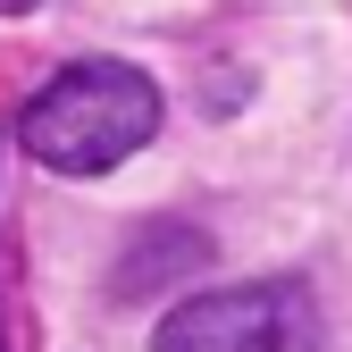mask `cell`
<instances>
[{"label": "cell", "mask_w": 352, "mask_h": 352, "mask_svg": "<svg viewBox=\"0 0 352 352\" xmlns=\"http://www.w3.org/2000/svg\"><path fill=\"white\" fill-rule=\"evenodd\" d=\"M17 135L51 176H109L160 135V84L126 59H76L25 101Z\"/></svg>", "instance_id": "6da1fadb"}, {"label": "cell", "mask_w": 352, "mask_h": 352, "mask_svg": "<svg viewBox=\"0 0 352 352\" xmlns=\"http://www.w3.org/2000/svg\"><path fill=\"white\" fill-rule=\"evenodd\" d=\"M327 319L302 277H252L193 294L151 327V352H319Z\"/></svg>", "instance_id": "7a4b0ae2"}, {"label": "cell", "mask_w": 352, "mask_h": 352, "mask_svg": "<svg viewBox=\"0 0 352 352\" xmlns=\"http://www.w3.org/2000/svg\"><path fill=\"white\" fill-rule=\"evenodd\" d=\"M201 260H210V235L201 227H176V218H168V227H143L135 243H126V260L109 269V294L118 302L126 294H160L168 277H193Z\"/></svg>", "instance_id": "3957f363"}, {"label": "cell", "mask_w": 352, "mask_h": 352, "mask_svg": "<svg viewBox=\"0 0 352 352\" xmlns=\"http://www.w3.org/2000/svg\"><path fill=\"white\" fill-rule=\"evenodd\" d=\"M25 9H34V0H0V17H25Z\"/></svg>", "instance_id": "277c9868"}]
</instances>
